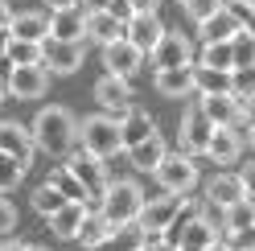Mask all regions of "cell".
Wrapping results in <instances>:
<instances>
[{
	"instance_id": "cell-48",
	"label": "cell",
	"mask_w": 255,
	"mask_h": 251,
	"mask_svg": "<svg viewBox=\"0 0 255 251\" xmlns=\"http://www.w3.org/2000/svg\"><path fill=\"white\" fill-rule=\"evenodd\" d=\"M78 4H83L87 12H99V8H107V4H111V0H78Z\"/></svg>"
},
{
	"instance_id": "cell-5",
	"label": "cell",
	"mask_w": 255,
	"mask_h": 251,
	"mask_svg": "<svg viewBox=\"0 0 255 251\" xmlns=\"http://www.w3.org/2000/svg\"><path fill=\"white\" fill-rule=\"evenodd\" d=\"M103 165H107V161H99V156L87 152V148H78V152H70V156H66V169H70V173L87 185V194H91V210H95V202H99V198L107 194V185H111Z\"/></svg>"
},
{
	"instance_id": "cell-26",
	"label": "cell",
	"mask_w": 255,
	"mask_h": 251,
	"mask_svg": "<svg viewBox=\"0 0 255 251\" xmlns=\"http://www.w3.org/2000/svg\"><path fill=\"white\" fill-rule=\"evenodd\" d=\"M87 202H66L54 218H50V231H54V239H74L78 227H83V218H87Z\"/></svg>"
},
{
	"instance_id": "cell-40",
	"label": "cell",
	"mask_w": 255,
	"mask_h": 251,
	"mask_svg": "<svg viewBox=\"0 0 255 251\" xmlns=\"http://www.w3.org/2000/svg\"><path fill=\"white\" fill-rule=\"evenodd\" d=\"M107 12H111V17H116V21H132L136 17V8H132V0H111V4H107Z\"/></svg>"
},
{
	"instance_id": "cell-11",
	"label": "cell",
	"mask_w": 255,
	"mask_h": 251,
	"mask_svg": "<svg viewBox=\"0 0 255 251\" xmlns=\"http://www.w3.org/2000/svg\"><path fill=\"white\" fill-rule=\"evenodd\" d=\"M181 206H185V194H156V198H148L144 202V214H140V227L144 231H169L173 227V218L181 214Z\"/></svg>"
},
{
	"instance_id": "cell-2",
	"label": "cell",
	"mask_w": 255,
	"mask_h": 251,
	"mask_svg": "<svg viewBox=\"0 0 255 251\" xmlns=\"http://www.w3.org/2000/svg\"><path fill=\"white\" fill-rule=\"evenodd\" d=\"M144 202H148L144 190H140V185L128 177V181H111V185H107V194L99 198V206H95V210H99L111 227H128V223H140V214H144Z\"/></svg>"
},
{
	"instance_id": "cell-19",
	"label": "cell",
	"mask_w": 255,
	"mask_h": 251,
	"mask_svg": "<svg viewBox=\"0 0 255 251\" xmlns=\"http://www.w3.org/2000/svg\"><path fill=\"white\" fill-rule=\"evenodd\" d=\"M120 37H128V25H124V21H116L107 8L87 12V41H95V45H111V41H120Z\"/></svg>"
},
{
	"instance_id": "cell-42",
	"label": "cell",
	"mask_w": 255,
	"mask_h": 251,
	"mask_svg": "<svg viewBox=\"0 0 255 251\" xmlns=\"http://www.w3.org/2000/svg\"><path fill=\"white\" fill-rule=\"evenodd\" d=\"M8 87H12V62L0 58V95H8Z\"/></svg>"
},
{
	"instance_id": "cell-45",
	"label": "cell",
	"mask_w": 255,
	"mask_h": 251,
	"mask_svg": "<svg viewBox=\"0 0 255 251\" xmlns=\"http://www.w3.org/2000/svg\"><path fill=\"white\" fill-rule=\"evenodd\" d=\"M12 25V8H8V0H0V29H8Z\"/></svg>"
},
{
	"instance_id": "cell-18",
	"label": "cell",
	"mask_w": 255,
	"mask_h": 251,
	"mask_svg": "<svg viewBox=\"0 0 255 251\" xmlns=\"http://www.w3.org/2000/svg\"><path fill=\"white\" fill-rule=\"evenodd\" d=\"M156 91H161L165 99H185L194 95V62L189 66H173V70H156Z\"/></svg>"
},
{
	"instance_id": "cell-23",
	"label": "cell",
	"mask_w": 255,
	"mask_h": 251,
	"mask_svg": "<svg viewBox=\"0 0 255 251\" xmlns=\"http://www.w3.org/2000/svg\"><path fill=\"white\" fill-rule=\"evenodd\" d=\"M128 156H132V169H140V173H156V169H161V161L169 156V144H165V136L156 132V136L144 140V144L128 148Z\"/></svg>"
},
{
	"instance_id": "cell-37",
	"label": "cell",
	"mask_w": 255,
	"mask_h": 251,
	"mask_svg": "<svg viewBox=\"0 0 255 251\" xmlns=\"http://www.w3.org/2000/svg\"><path fill=\"white\" fill-rule=\"evenodd\" d=\"M231 50H235V66H255V33H235L231 37Z\"/></svg>"
},
{
	"instance_id": "cell-28",
	"label": "cell",
	"mask_w": 255,
	"mask_h": 251,
	"mask_svg": "<svg viewBox=\"0 0 255 251\" xmlns=\"http://www.w3.org/2000/svg\"><path fill=\"white\" fill-rule=\"evenodd\" d=\"M50 185H54V190H58L62 198H66V202H87V206H91V194H87V185L78 181V177L70 173L66 165H58L54 173H50Z\"/></svg>"
},
{
	"instance_id": "cell-9",
	"label": "cell",
	"mask_w": 255,
	"mask_h": 251,
	"mask_svg": "<svg viewBox=\"0 0 255 251\" xmlns=\"http://www.w3.org/2000/svg\"><path fill=\"white\" fill-rule=\"evenodd\" d=\"M95 103L103 107L107 116H128L136 107V99H132V83L128 78H120V74H103L99 83H95Z\"/></svg>"
},
{
	"instance_id": "cell-39",
	"label": "cell",
	"mask_w": 255,
	"mask_h": 251,
	"mask_svg": "<svg viewBox=\"0 0 255 251\" xmlns=\"http://www.w3.org/2000/svg\"><path fill=\"white\" fill-rule=\"evenodd\" d=\"M17 227V206L8 202V194H0V235H8Z\"/></svg>"
},
{
	"instance_id": "cell-41",
	"label": "cell",
	"mask_w": 255,
	"mask_h": 251,
	"mask_svg": "<svg viewBox=\"0 0 255 251\" xmlns=\"http://www.w3.org/2000/svg\"><path fill=\"white\" fill-rule=\"evenodd\" d=\"M239 177H243V190H247V198H255V156H251V161H247L243 169H239Z\"/></svg>"
},
{
	"instance_id": "cell-56",
	"label": "cell",
	"mask_w": 255,
	"mask_h": 251,
	"mask_svg": "<svg viewBox=\"0 0 255 251\" xmlns=\"http://www.w3.org/2000/svg\"><path fill=\"white\" fill-rule=\"evenodd\" d=\"M235 251H255V247H235Z\"/></svg>"
},
{
	"instance_id": "cell-4",
	"label": "cell",
	"mask_w": 255,
	"mask_h": 251,
	"mask_svg": "<svg viewBox=\"0 0 255 251\" xmlns=\"http://www.w3.org/2000/svg\"><path fill=\"white\" fill-rule=\"evenodd\" d=\"M152 177L161 181L165 194H189L198 185V161H194V152H169Z\"/></svg>"
},
{
	"instance_id": "cell-7",
	"label": "cell",
	"mask_w": 255,
	"mask_h": 251,
	"mask_svg": "<svg viewBox=\"0 0 255 251\" xmlns=\"http://www.w3.org/2000/svg\"><path fill=\"white\" fill-rule=\"evenodd\" d=\"M87 58V41H58V37H45L41 41V62L50 74H74Z\"/></svg>"
},
{
	"instance_id": "cell-25",
	"label": "cell",
	"mask_w": 255,
	"mask_h": 251,
	"mask_svg": "<svg viewBox=\"0 0 255 251\" xmlns=\"http://www.w3.org/2000/svg\"><path fill=\"white\" fill-rule=\"evenodd\" d=\"M8 33L21 37V41H45L50 37V17L45 12H12Z\"/></svg>"
},
{
	"instance_id": "cell-32",
	"label": "cell",
	"mask_w": 255,
	"mask_h": 251,
	"mask_svg": "<svg viewBox=\"0 0 255 251\" xmlns=\"http://www.w3.org/2000/svg\"><path fill=\"white\" fill-rule=\"evenodd\" d=\"M202 66H210V70H235L231 41H206L202 45Z\"/></svg>"
},
{
	"instance_id": "cell-29",
	"label": "cell",
	"mask_w": 255,
	"mask_h": 251,
	"mask_svg": "<svg viewBox=\"0 0 255 251\" xmlns=\"http://www.w3.org/2000/svg\"><path fill=\"white\" fill-rule=\"evenodd\" d=\"M247 227H255V202L251 198H243V202H235V206L222 210V235H239Z\"/></svg>"
},
{
	"instance_id": "cell-14",
	"label": "cell",
	"mask_w": 255,
	"mask_h": 251,
	"mask_svg": "<svg viewBox=\"0 0 255 251\" xmlns=\"http://www.w3.org/2000/svg\"><path fill=\"white\" fill-rule=\"evenodd\" d=\"M45 87H50L45 62H37V66H12V87H8L12 99H41Z\"/></svg>"
},
{
	"instance_id": "cell-35",
	"label": "cell",
	"mask_w": 255,
	"mask_h": 251,
	"mask_svg": "<svg viewBox=\"0 0 255 251\" xmlns=\"http://www.w3.org/2000/svg\"><path fill=\"white\" fill-rule=\"evenodd\" d=\"M8 62H12V66H37V62H41V41H21V37H12Z\"/></svg>"
},
{
	"instance_id": "cell-22",
	"label": "cell",
	"mask_w": 255,
	"mask_h": 251,
	"mask_svg": "<svg viewBox=\"0 0 255 251\" xmlns=\"http://www.w3.org/2000/svg\"><path fill=\"white\" fill-rule=\"evenodd\" d=\"M120 132H124V152H128V148L144 144L148 136H156V120L148 112H140V107H132L128 116H120Z\"/></svg>"
},
{
	"instance_id": "cell-49",
	"label": "cell",
	"mask_w": 255,
	"mask_h": 251,
	"mask_svg": "<svg viewBox=\"0 0 255 251\" xmlns=\"http://www.w3.org/2000/svg\"><path fill=\"white\" fill-rule=\"evenodd\" d=\"M8 45H12V33H8V29H0V58H8Z\"/></svg>"
},
{
	"instance_id": "cell-34",
	"label": "cell",
	"mask_w": 255,
	"mask_h": 251,
	"mask_svg": "<svg viewBox=\"0 0 255 251\" xmlns=\"http://www.w3.org/2000/svg\"><path fill=\"white\" fill-rule=\"evenodd\" d=\"M25 169L17 156H8V152H0V194H8V190H17V185L25 181Z\"/></svg>"
},
{
	"instance_id": "cell-27",
	"label": "cell",
	"mask_w": 255,
	"mask_h": 251,
	"mask_svg": "<svg viewBox=\"0 0 255 251\" xmlns=\"http://www.w3.org/2000/svg\"><path fill=\"white\" fill-rule=\"evenodd\" d=\"M239 152H243V140H239L231 128H218L214 140H210V148H206V156H210L214 165H222V169H231L239 161Z\"/></svg>"
},
{
	"instance_id": "cell-30",
	"label": "cell",
	"mask_w": 255,
	"mask_h": 251,
	"mask_svg": "<svg viewBox=\"0 0 255 251\" xmlns=\"http://www.w3.org/2000/svg\"><path fill=\"white\" fill-rule=\"evenodd\" d=\"M194 87L198 95H222V91H231V70H210V66H194Z\"/></svg>"
},
{
	"instance_id": "cell-3",
	"label": "cell",
	"mask_w": 255,
	"mask_h": 251,
	"mask_svg": "<svg viewBox=\"0 0 255 251\" xmlns=\"http://www.w3.org/2000/svg\"><path fill=\"white\" fill-rule=\"evenodd\" d=\"M78 148H87L95 152L99 161H111V156H120L124 152V132H120V120L116 116H87L83 124H78Z\"/></svg>"
},
{
	"instance_id": "cell-17",
	"label": "cell",
	"mask_w": 255,
	"mask_h": 251,
	"mask_svg": "<svg viewBox=\"0 0 255 251\" xmlns=\"http://www.w3.org/2000/svg\"><path fill=\"white\" fill-rule=\"evenodd\" d=\"M165 37V21L156 17V12H136L132 21H128V41L140 45L144 54H152V45Z\"/></svg>"
},
{
	"instance_id": "cell-16",
	"label": "cell",
	"mask_w": 255,
	"mask_h": 251,
	"mask_svg": "<svg viewBox=\"0 0 255 251\" xmlns=\"http://www.w3.org/2000/svg\"><path fill=\"white\" fill-rule=\"evenodd\" d=\"M50 37H58V41H87V8L74 4V8L50 12Z\"/></svg>"
},
{
	"instance_id": "cell-13",
	"label": "cell",
	"mask_w": 255,
	"mask_h": 251,
	"mask_svg": "<svg viewBox=\"0 0 255 251\" xmlns=\"http://www.w3.org/2000/svg\"><path fill=\"white\" fill-rule=\"evenodd\" d=\"M0 152H8V156H17L21 165H29L33 152H37L33 128H21L17 120H0Z\"/></svg>"
},
{
	"instance_id": "cell-8",
	"label": "cell",
	"mask_w": 255,
	"mask_h": 251,
	"mask_svg": "<svg viewBox=\"0 0 255 251\" xmlns=\"http://www.w3.org/2000/svg\"><path fill=\"white\" fill-rule=\"evenodd\" d=\"M214 132H218V124L202 112V103H194V107H189V112L181 116V148H185V152L206 156V148H210Z\"/></svg>"
},
{
	"instance_id": "cell-20",
	"label": "cell",
	"mask_w": 255,
	"mask_h": 251,
	"mask_svg": "<svg viewBox=\"0 0 255 251\" xmlns=\"http://www.w3.org/2000/svg\"><path fill=\"white\" fill-rule=\"evenodd\" d=\"M144 227H140V223H128V227H111L107 235H103V239L99 243H95L91 251H140V247H144Z\"/></svg>"
},
{
	"instance_id": "cell-46",
	"label": "cell",
	"mask_w": 255,
	"mask_h": 251,
	"mask_svg": "<svg viewBox=\"0 0 255 251\" xmlns=\"http://www.w3.org/2000/svg\"><path fill=\"white\" fill-rule=\"evenodd\" d=\"M156 4H161V0H132L136 12H156Z\"/></svg>"
},
{
	"instance_id": "cell-59",
	"label": "cell",
	"mask_w": 255,
	"mask_h": 251,
	"mask_svg": "<svg viewBox=\"0 0 255 251\" xmlns=\"http://www.w3.org/2000/svg\"><path fill=\"white\" fill-rule=\"evenodd\" d=\"M251 202H255V198H251Z\"/></svg>"
},
{
	"instance_id": "cell-52",
	"label": "cell",
	"mask_w": 255,
	"mask_h": 251,
	"mask_svg": "<svg viewBox=\"0 0 255 251\" xmlns=\"http://www.w3.org/2000/svg\"><path fill=\"white\" fill-rule=\"evenodd\" d=\"M247 33H255V8L247 12Z\"/></svg>"
},
{
	"instance_id": "cell-15",
	"label": "cell",
	"mask_w": 255,
	"mask_h": 251,
	"mask_svg": "<svg viewBox=\"0 0 255 251\" xmlns=\"http://www.w3.org/2000/svg\"><path fill=\"white\" fill-rule=\"evenodd\" d=\"M247 190H243V177L239 173H218L210 185H206V206L210 210H227L235 202H243Z\"/></svg>"
},
{
	"instance_id": "cell-44",
	"label": "cell",
	"mask_w": 255,
	"mask_h": 251,
	"mask_svg": "<svg viewBox=\"0 0 255 251\" xmlns=\"http://www.w3.org/2000/svg\"><path fill=\"white\" fill-rule=\"evenodd\" d=\"M78 4V0H45V8H50V12H62V8H74Z\"/></svg>"
},
{
	"instance_id": "cell-53",
	"label": "cell",
	"mask_w": 255,
	"mask_h": 251,
	"mask_svg": "<svg viewBox=\"0 0 255 251\" xmlns=\"http://www.w3.org/2000/svg\"><path fill=\"white\" fill-rule=\"evenodd\" d=\"M235 4H247V8H255V0H235Z\"/></svg>"
},
{
	"instance_id": "cell-31",
	"label": "cell",
	"mask_w": 255,
	"mask_h": 251,
	"mask_svg": "<svg viewBox=\"0 0 255 251\" xmlns=\"http://www.w3.org/2000/svg\"><path fill=\"white\" fill-rule=\"evenodd\" d=\"M107 231H111V223H107V218H103L99 210H87V218H83V227H78V235H74V243H83V247L91 251V247L99 243V239H103Z\"/></svg>"
},
{
	"instance_id": "cell-54",
	"label": "cell",
	"mask_w": 255,
	"mask_h": 251,
	"mask_svg": "<svg viewBox=\"0 0 255 251\" xmlns=\"http://www.w3.org/2000/svg\"><path fill=\"white\" fill-rule=\"evenodd\" d=\"M247 144H251V156H255V132H251V140H247Z\"/></svg>"
},
{
	"instance_id": "cell-1",
	"label": "cell",
	"mask_w": 255,
	"mask_h": 251,
	"mask_svg": "<svg viewBox=\"0 0 255 251\" xmlns=\"http://www.w3.org/2000/svg\"><path fill=\"white\" fill-rule=\"evenodd\" d=\"M33 140L50 156H70L74 144H78V124L66 107H41L37 120H33Z\"/></svg>"
},
{
	"instance_id": "cell-21",
	"label": "cell",
	"mask_w": 255,
	"mask_h": 251,
	"mask_svg": "<svg viewBox=\"0 0 255 251\" xmlns=\"http://www.w3.org/2000/svg\"><path fill=\"white\" fill-rule=\"evenodd\" d=\"M218 239H222V227L210 223V218L202 214V218H194V223L177 235V247H181V251H206V247L218 243Z\"/></svg>"
},
{
	"instance_id": "cell-50",
	"label": "cell",
	"mask_w": 255,
	"mask_h": 251,
	"mask_svg": "<svg viewBox=\"0 0 255 251\" xmlns=\"http://www.w3.org/2000/svg\"><path fill=\"white\" fill-rule=\"evenodd\" d=\"M0 251H29V243H21V239H8V243H0Z\"/></svg>"
},
{
	"instance_id": "cell-57",
	"label": "cell",
	"mask_w": 255,
	"mask_h": 251,
	"mask_svg": "<svg viewBox=\"0 0 255 251\" xmlns=\"http://www.w3.org/2000/svg\"><path fill=\"white\" fill-rule=\"evenodd\" d=\"M177 4H185V0H177Z\"/></svg>"
},
{
	"instance_id": "cell-58",
	"label": "cell",
	"mask_w": 255,
	"mask_h": 251,
	"mask_svg": "<svg viewBox=\"0 0 255 251\" xmlns=\"http://www.w3.org/2000/svg\"><path fill=\"white\" fill-rule=\"evenodd\" d=\"M140 251H144V247H140Z\"/></svg>"
},
{
	"instance_id": "cell-6",
	"label": "cell",
	"mask_w": 255,
	"mask_h": 251,
	"mask_svg": "<svg viewBox=\"0 0 255 251\" xmlns=\"http://www.w3.org/2000/svg\"><path fill=\"white\" fill-rule=\"evenodd\" d=\"M247 12H251V8H247V4H235V0H231V4H222L210 21L198 25L202 45H206V41H231L235 33H243V29H247Z\"/></svg>"
},
{
	"instance_id": "cell-12",
	"label": "cell",
	"mask_w": 255,
	"mask_h": 251,
	"mask_svg": "<svg viewBox=\"0 0 255 251\" xmlns=\"http://www.w3.org/2000/svg\"><path fill=\"white\" fill-rule=\"evenodd\" d=\"M140 66H144V50L140 45H132L128 37L103 45V70L107 74H120V78H132Z\"/></svg>"
},
{
	"instance_id": "cell-47",
	"label": "cell",
	"mask_w": 255,
	"mask_h": 251,
	"mask_svg": "<svg viewBox=\"0 0 255 251\" xmlns=\"http://www.w3.org/2000/svg\"><path fill=\"white\" fill-rule=\"evenodd\" d=\"M239 103H243V116H247V124L255 128V99H239Z\"/></svg>"
},
{
	"instance_id": "cell-33",
	"label": "cell",
	"mask_w": 255,
	"mask_h": 251,
	"mask_svg": "<svg viewBox=\"0 0 255 251\" xmlns=\"http://www.w3.org/2000/svg\"><path fill=\"white\" fill-rule=\"evenodd\" d=\"M29 202H33V210L41 214V218H54L62 206H66V198H62L58 190H54V185L50 181H45V185H37V190H33V198H29Z\"/></svg>"
},
{
	"instance_id": "cell-38",
	"label": "cell",
	"mask_w": 255,
	"mask_h": 251,
	"mask_svg": "<svg viewBox=\"0 0 255 251\" xmlns=\"http://www.w3.org/2000/svg\"><path fill=\"white\" fill-rule=\"evenodd\" d=\"M222 4H227V0H185V12H189V17H194V21L202 25V21H210Z\"/></svg>"
},
{
	"instance_id": "cell-51",
	"label": "cell",
	"mask_w": 255,
	"mask_h": 251,
	"mask_svg": "<svg viewBox=\"0 0 255 251\" xmlns=\"http://www.w3.org/2000/svg\"><path fill=\"white\" fill-rule=\"evenodd\" d=\"M206 251H235V247H231L227 239H218V243H210V247H206Z\"/></svg>"
},
{
	"instance_id": "cell-43",
	"label": "cell",
	"mask_w": 255,
	"mask_h": 251,
	"mask_svg": "<svg viewBox=\"0 0 255 251\" xmlns=\"http://www.w3.org/2000/svg\"><path fill=\"white\" fill-rule=\"evenodd\" d=\"M144 251H181L177 243H169V239H156V243H148Z\"/></svg>"
},
{
	"instance_id": "cell-10",
	"label": "cell",
	"mask_w": 255,
	"mask_h": 251,
	"mask_svg": "<svg viewBox=\"0 0 255 251\" xmlns=\"http://www.w3.org/2000/svg\"><path fill=\"white\" fill-rule=\"evenodd\" d=\"M152 70H173V66H189L194 62V45H189L185 33H177V29H165V37L152 45Z\"/></svg>"
},
{
	"instance_id": "cell-36",
	"label": "cell",
	"mask_w": 255,
	"mask_h": 251,
	"mask_svg": "<svg viewBox=\"0 0 255 251\" xmlns=\"http://www.w3.org/2000/svg\"><path fill=\"white\" fill-rule=\"evenodd\" d=\"M231 95L235 99H255V66H235L231 70Z\"/></svg>"
},
{
	"instance_id": "cell-24",
	"label": "cell",
	"mask_w": 255,
	"mask_h": 251,
	"mask_svg": "<svg viewBox=\"0 0 255 251\" xmlns=\"http://www.w3.org/2000/svg\"><path fill=\"white\" fill-rule=\"evenodd\" d=\"M202 112L210 116L218 128H231V124L243 116V103H239L231 91H222V95H202Z\"/></svg>"
},
{
	"instance_id": "cell-55",
	"label": "cell",
	"mask_w": 255,
	"mask_h": 251,
	"mask_svg": "<svg viewBox=\"0 0 255 251\" xmlns=\"http://www.w3.org/2000/svg\"><path fill=\"white\" fill-rule=\"evenodd\" d=\"M29 251H45V247H33V243H29Z\"/></svg>"
}]
</instances>
